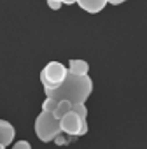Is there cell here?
<instances>
[{"label":"cell","mask_w":147,"mask_h":149,"mask_svg":"<svg viewBox=\"0 0 147 149\" xmlns=\"http://www.w3.org/2000/svg\"><path fill=\"white\" fill-rule=\"evenodd\" d=\"M47 98L56 102L65 100L68 104H86L89 95L93 93V79L89 76H72L67 74L65 81L54 90H44Z\"/></svg>","instance_id":"1"},{"label":"cell","mask_w":147,"mask_h":149,"mask_svg":"<svg viewBox=\"0 0 147 149\" xmlns=\"http://www.w3.org/2000/svg\"><path fill=\"white\" fill-rule=\"evenodd\" d=\"M35 135L40 142H53L60 133V121L53 118V114L47 112H40L35 118Z\"/></svg>","instance_id":"2"},{"label":"cell","mask_w":147,"mask_h":149,"mask_svg":"<svg viewBox=\"0 0 147 149\" xmlns=\"http://www.w3.org/2000/svg\"><path fill=\"white\" fill-rule=\"evenodd\" d=\"M67 67L60 61H49L42 70H40V83L44 86V90H54L58 88L65 77H67Z\"/></svg>","instance_id":"3"},{"label":"cell","mask_w":147,"mask_h":149,"mask_svg":"<svg viewBox=\"0 0 147 149\" xmlns=\"http://www.w3.org/2000/svg\"><path fill=\"white\" fill-rule=\"evenodd\" d=\"M86 119H81L77 114H74L72 111L68 114H65L61 119H60V130L61 133H67L68 137H79V132H81V126Z\"/></svg>","instance_id":"4"},{"label":"cell","mask_w":147,"mask_h":149,"mask_svg":"<svg viewBox=\"0 0 147 149\" xmlns=\"http://www.w3.org/2000/svg\"><path fill=\"white\" fill-rule=\"evenodd\" d=\"M14 137H16V128L12 126V123L0 119V144L7 147L11 142H14Z\"/></svg>","instance_id":"5"},{"label":"cell","mask_w":147,"mask_h":149,"mask_svg":"<svg viewBox=\"0 0 147 149\" xmlns=\"http://www.w3.org/2000/svg\"><path fill=\"white\" fill-rule=\"evenodd\" d=\"M68 74L72 76H89V63L86 60H81V58H72L68 61V67H67Z\"/></svg>","instance_id":"6"},{"label":"cell","mask_w":147,"mask_h":149,"mask_svg":"<svg viewBox=\"0 0 147 149\" xmlns=\"http://www.w3.org/2000/svg\"><path fill=\"white\" fill-rule=\"evenodd\" d=\"M83 11L89 13V14H98L105 9L107 6V0H77L76 2Z\"/></svg>","instance_id":"7"},{"label":"cell","mask_w":147,"mask_h":149,"mask_svg":"<svg viewBox=\"0 0 147 149\" xmlns=\"http://www.w3.org/2000/svg\"><path fill=\"white\" fill-rule=\"evenodd\" d=\"M72 111V104H68V102H65V100H60L58 102V105H56V109H54V112H53V118L54 119H61L65 114H68Z\"/></svg>","instance_id":"8"},{"label":"cell","mask_w":147,"mask_h":149,"mask_svg":"<svg viewBox=\"0 0 147 149\" xmlns=\"http://www.w3.org/2000/svg\"><path fill=\"white\" fill-rule=\"evenodd\" d=\"M72 112L77 114L81 119H86L88 118V107H86V104H74L72 105Z\"/></svg>","instance_id":"9"},{"label":"cell","mask_w":147,"mask_h":149,"mask_svg":"<svg viewBox=\"0 0 147 149\" xmlns=\"http://www.w3.org/2000/svg\"><path fill=\"white\" fill-rule=\"evenodd\" d=\"M56 105H58V102H56V100H53V98H47V97H46V100L42 102V112L53 114V112H54V109H56Z\"/></svg>","instance_id":"10"},{"label":"cell","mask_w":147,"mask_h":149,"mask_svg":"<svg viewBox=\"0 0 147 149\" xmlns=\"http://www.w3.org/2000/svg\"><path fill=\"white\" fill-rule=\"evenodd\" d=\"M12 149H32V144L28 140H18L12 144Z\"/></svg>","instance_id":"11"},{"label":"cell","mask_w":147,"mask_h":149,"mask_svg":"<svg viewBox=\"0 0 147 149\" xmlns=\"http://www.w3.org/2000/svg\"><path fill=\"white\" fill-rule=\"evenodd\" d=\"M61 0H47V7L51 9V11H60L61 9Z\"/></svg>","instance_id":"12"},{"label":"cell","mask_w":147,"mask_h":149,"mask_svg":"<svg viewBox=\"0 0 147 149\" xmlns=\"http://www.w3.org/2000/svg\"><path fill=\"white\" fill-rule=\"evenodd\" d=\"M53 142H54L56 146H67V144H68V139H67L63 133H60V135H58V137H56Z\"/></svg>","instance_id":"13"},{"label":"cell","mask_w":147,"mask_h":149,"mask_svg":"<svg viewBox=\"0 0 147 149\" xmlns=\"http://www.w3.org/2000/svg\"><path fill=\"white\" fill-rule=\"evenodd\" d=\"M86 133H88V121H84V123H83L81 132H79V137H83V135H86Z\"/></svg>","instance_id":"14"},{"label":"cell","mask_w":147,"mask_h":149,"mask_svg":"<svg viewBox=\"0 0 147 149\" xmlns=\"http://www.w3.org/2000/svg\"><path fill=\"white\" fill-rule=\"evenodd\" d=\"M124 2H126V0H107V4H112V6H121Z\"/></svg>","instance_id":"15"},{"label":"cell","mask_w":147,"mask_h":149,"mask_svg":"<svg viewBox=\"0 0 147 149\" xmlns=\"http://www.w3.org/2000/svg\"><path fill=\"white\" fill-rule=\"evenodd\" d=\"M76 2H77V0H61V4H65V6H72Z\"/></svg>","instance_id":"16"},{"label":"cell","mask_w":147,"mask_h":149,"mask_svg":"<svg viewBox=\"0 0 147 149\" xmlns=\"http://www.w3.org/2000/svg\"><path fill=\"white\" fill-rule=\"evenodd\" d=\"M0 149H6V147H4V146H2V144H0Z\"/></svg>","instance_id":"17"},{"label":"cell","mask_w":147,"mask_h":149,"mask_svg":"<svg viewBox=\"0 0 147 149\" xmlns=\"http://www.w3.org/2000/svg\"><path fill=\"white\" fill-rule=\"evenodd\" d=\"M46 2H47V0H46Z\"/></svg>","instance_id":"18"}]
</instances>
